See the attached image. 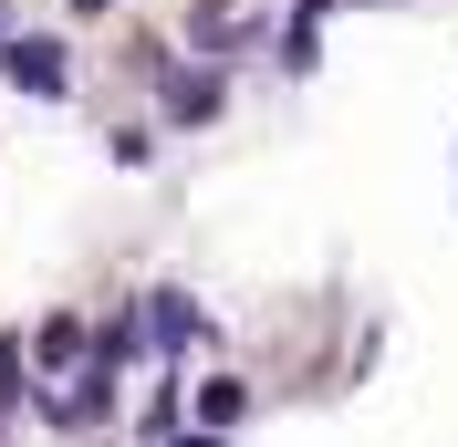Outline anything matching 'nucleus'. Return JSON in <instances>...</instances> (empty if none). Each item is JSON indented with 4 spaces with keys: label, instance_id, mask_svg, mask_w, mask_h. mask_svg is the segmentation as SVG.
I'll return each mask as SVG.
<instances>
[{
    "label": "nucleus",
    "instance_id": "nucleus-1",
    "mask_svg": "<svg viewBox=\"0 0 458 447\" xmlns=\"http://www.w3.org/2000/svg\"><path fill=\"white\" fill-rule=\"evenodd\" d=\"M146 333H157V343H146V354H188V343H208V323H199V302H188V291H157V302H146Z\"/></svg>",
    "mask_w": 458,
    "mask_h": 447
},
{
    "label": "nucleus",
    "instance_id": "nucleus-2",
    "mask_svg": "<svg viewBox=\"0 0 458 447\" xmlns=\"http://www.w3.org/2000/svg\"><path fill=\"white\" fill-rule=\"evenodd\" d=\"M11 84H21V94H63V84H73L63 42H31V31H21V42H11Z\"/></svg>",
    "mask_w": 458,
    "mask_h": 447
},
{
    "label": "nucleus",
    "instance_id": "nucleus-3",
    "mask_svg": "<svg viewBox=\"0 0 458 447\" xmlns=\"http://www.w3.org/2000/svg\"><path fill=\"white\" fill-rule=\"evenodd\" d=\"M219 73H177V84H167V125H208V114H219Z\"/></svg>",
    "mask_w": 458,
    "mask_h": 447
},
{
    "label": "nucleus",
    "instance_id": "nucleus-4",
    "mask_svg": "<svg viewBox=\"0 0 458 447\" xmlns=\"http://www.w3.org/2000/svg\"><path fill=\"white\" fill-rule=\"evenodd\" d=\"M31 354H42V364H73V354H84V323H42V343H31Z\"/></svg>",
    "mask_w": 458,
    "mask_h": 447
},
{
    "label": "nucleus",
    "instance_id": "nucleus-5",
    "mask_svg": "<svg viewBox=\"0 0 458 447\" xmlns=\"http://www.w3.org/2000/svg\"><path fill=\"white\" fill-rule=\"evenodd\" d=\"M11 395H21V354H11V343H0V406H11Z\"/></svg>",
    "mask_w": 458,
    "mask_h": 447
},
{
    "label": "nucleus",
    "instance_id": "nucleus-6",
    "mask_svg": "<svg viewBox=\"0 0 458 447\" xmlns=\"http://www.w3.org/2000/svg\"><path fill=\"white\" fill-rule=\"evenodd\" d=\"M199 447H219V437H199Z\"/></svg>",
    "mask_w": 458,
    "mask_h": 447
},
{
    "label": "nucleus",
    "instance_id": "nucleus-7",
    "mask_svg": "<svg viewBox=\"0 0 458 447\" xmlns=\"http://www.w3.org/2000/svg\"><path fill=\"white\" fill-rule=\"evenodd\" d=\"M0 31H11V21H0Z\"/></svg>",
    "mask_w": 458,
    "mask_h": 447
}]
</instances>
